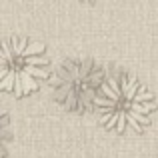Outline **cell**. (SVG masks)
I'll return each instance as SVG.
<instances>
[{"instance_id":"cell-1","label":"cell","mask_w":158,"mask_h":158,"mask_svg":"<svg viewBox=\"0 0 158 158\" xmlns=\"http://www.w3.org/2000/svg\"><path fill=\"white\" fill-rule=\"evenodd\" d=\"M100 122L116 134L142 132L156 112V98L132 74H116L104 80L96 98Z\"/></svg>"},{"instance_id":"cell-2","label":"cell","mask_w":158,"mask_h":158,"mask_svg":"<svg viewBox=\"0 0 158 158\" xmlns=\"http://www.w3.org/2000/svg\"><path fill=\"white\" fill-rule=\"evenodd\" d=\"M50 76V62L46 58V48L42 42L28 38L2 40L0 48V88L4 92L24 98L36 92L42 80Z\"/></svg>"},{"instance_id":"cell-3","label":"cell","mask_w":158,"mask_h":158,"mask_svg":"<svg viewBox=\"0 0 158 158\" xmlns=\"http://www.w3.org/2000/svg\"><path fill=\"white\" fill-rule=\"evenodd\" d=\"M104 72L92 60L62 62L52 78V94L60 106L70 112H86L96 104Z\"/></svg>"}]
</instances>
